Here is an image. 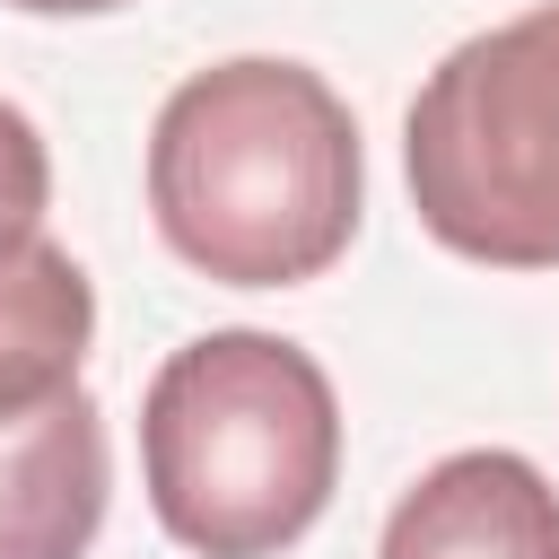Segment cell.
Masks as SVG:
<instances>
[{"instance_id": "obj_2", "label": "cell", "mask_w": 559, "mask_h": 559, "mask_svg": "<svg viewBox=\"0 0 559 559\" xmlns=\"http://www.w3.org/2000/svg\"><path fill=\"white\" fill-rule=\"evenodd\" d=\"M140 472L157 524L183 550L271 559L323 515L341 480L332 376L280 332H201L148 376Z\"/></svg>"}, {"instance_id": "obj_8", "label": "cell", "mask_w": 559, "mask_h": 559, "mask_svg": "<svg viewBox=\"0 0 559 559\" xmlns=\"http://www.w3.org/2000/svg\"><path fill=\"white\" fill-rule=\"evenodd\" d=\"M9 9H44V17H87V9H122V0H9Z\"/></svg>"}, {"instance_id": "obj_1", "label": "cell", "mask_w": 559, "mask_h": 559, "mask_svg": "<svg viewBox=\"0 0 559 559\" xmlns=\"http://www.w3.org/2000/svg\"><path fill=\"white\" fill-rule=\"evenodd\" d=\"M148 210L157 236L227 288L323 280L367 210L358 122L306 61H210L157 105Z\"/></svg>"}, {"instance_id": "obj_4", "label": "cell", "mask_w": 559, "mask_h": 559, "mask_svg": "<svg viewBox=\"0 0 559 559\" xmlns=\"http://www.w3.org/2000/svg\"><path fill=\"white\" fill-rule=\"evenodd\" d=\"M376 559H559V489L507 445H463L393 498Z\"/></svg>"}, {"instance_id": "obj_3", "label": "cell", "mask_w": 559, "mask_h": 559, "mask_svg": "<svg viewBox=\"0 0 559 559\" xmlns=\"http://www.w3.org/2000/svg\"><path fill=\"white\" fill-rule=\"evenodd\" d=\"M419 227L498 271L559 262V0L454 44L402 131Z\"/></svg>"}, {"instance_id": "obj_5", "label": "cell", "mask_w": 559, "mask_h": 559, "mask_svg": "<svg viewBox=\"0 0 559 559\" xmlns=\"http://www.w3.org/2000/svg\"><path fill=\"white\" fill-rule=\"evenodd\" d=\"M105 411L96 393H52L26 419H0V559H87L105 524Z\"/></svg>"}, {"instance_id": "obj_7", "label": "cell", "mask_w": 559, "mask_h": 559, "mask_svg": "<svg viewBox=\"0 0 559 559\" xmlns=\"http://www.w3.org/2000/svg\"><path fill=\"white\" fill-rule=\"evenodd\" d=\"M44 201H52V157H44V131H35V122L0 96V245H9V236H35Z\"/></svg>"}, {"instance_id": "obj_6", "label": "cell", "mask_w": 559, "mask_h": 559, "mask_svg": "<svg viewBox=\"0 0 559 559\" xmlns=\"http://www.w3.org/2000/svg\"><path fill=\"white\" fill-rule=\"evenodd\" d=\"M87 332H96L87 271L44 227L9 236L0 245V419H26L52 393H70L79 358H87Z\"/></svg>"}]
</instances>
